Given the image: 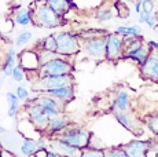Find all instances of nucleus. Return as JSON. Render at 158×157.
I'll return each mask as SVG.
<instances>
[{
	"mask_svg": "<svg viewBox=\"0 0 158 157\" xmlns=\"http://www.w3.org/2000/svg\"><path fill=\"white\" fill-rule=\"evenodd\" d=\"M138 21H139V23H144V25H147L148 28H151V29H154L157 26V23H158V19H157V15L156 14H146V13H140L139 14V18H138Z\"/></svg>",
	"mask_w": 158,
	"mask_h": 157,
	"instance_id": "obj_29",
	"label": "nucleus"
},
{
	"mask_svg": "<svg viewBox=\"0 0 158 157\" xmlns=\"http://www.w3.org/2000/svg\"><path fill=\"white\" fill-rule=\"evenodd\" d=\"M45 2H48V0H45Z\"/></svg>",
	"mask_w": 158,
	"mask_h": 157,
	"instance_id": "obj_42",
	"label": "nucleus"
},
{
	"mask_svg": "<svg viewBox=\"0 0 158 157\" xmlns=\"http://www.w3.org/2000/svg\"><path fill=\"white\" fill-rule=\"evenodd\" d=\"M105 156H110V157H128L125 149L123 146L120 147H113L110 150H105Z\"/></svg>",
	"mask_w": 158,
	"mask_h": 157,
	"instance_id": "obj_35",
	"label": "nucleus"
},
{
	"mask_svg": "<svg viewBox=\"0 0 158 157\" xmlns=\"http://www.w3.org/2000/svg\"><path fill=\"white\" fill-rule=\"evenodd\" d=\"M70 84H74L73 73L47 76V77H36L32 81V90L35 92H47L50 90L60 88V87L70 86Z\"/></svg>",
	"mask_w": 158,
	"mask_h": 157,
	"instance_id": "obj_5",
	"label": "nucleus"
},
{
	"mask_svg": "<svg viewBox=\"0 0 158 157\" xmlns=\"http://www.w3.org/2000/svg\"><path fill=\"white\" fill-rule=\"evenodd\" d=\"M68 58L69 57L59 55L56 58L40 65L39 70L36 72V77H47V76H58V74L73 73L74 68H73V63Z\"/></svg>",
	"mask_w": 158,
	"mask_h": 157,
	"instance_id": "obj_4",
	"label": "nucleus"
},
{
	"mask_svg": "<svg viewBox=\"0 0 158 157\" xmlns=\"http://www.w3.org/2000/svg\"><path fill=\"white\" fill-rule=\"evenodd\" d=\"M26 74H28V72L23 69V66L21 65V63H17L13 70V80L17 81V83H22V81L26 80Z\"/></svg>",
	"mask_w": 158,
	"mask_h": 157,
	"instance_id": "obj_30",
	"label": "nucleus"
},
{
	"mask_svg": "<svg viewBox=\"0 0 158 157\" xmlns=\"http://www.w3.org/2000/svg\"><path fill=\"white\" fill-rule=\"evenodd\" d=\"M23 112H25L26 117L30 120V123H32L39 131L44 134L45 129H47L48 123H50V117L41 110V108L39 106L32 98L25 102V105H23Z\"/></svg>",
	"mask_w": 158,
	"mask_h": 157,
	"instance_id": "obj_7",
	"label": "nucleus"
},
{
	"mask_svg": "<svg viewBox=\"0 0 158 157\" xmlns=\"http://www.w3.org/2000/svg\"><path fill=\"white\" fill-rule=\"evenodd\" d=\"M81 156H88V157H91V156H96V157H103L105 156V149H99V147H91V146H87V147H84L83 150H81Z\"/></svg>",
	"mask_w": 158,
	"mask_h": 157,
	"instance_id": "obj_33",
	"label": "nucleus"
},
{
	"mask_svg": "<svg viewBox=\"0 0 158 157\" xmlns=\"http://www.w3.org/2000/svg\"><path fill=\"white\" fill-rule=\"evenodd\" d=\"M17 59H18V54L15 51L14 47H8L6 50V54H4V58L2 61V72H3V76L4 77H11L13 76V70L17 65Z\"/></svg>",
	"mask_w": 158,
	"mask_h": 157,
	"instance_id": "obj_16",
	"label": "nucleus"
},
{
	"mask_svg": "<svg viewBox=\"0 0 158 157\" xmlns=\"http://www.w3.org/2000/svg\"><path fill=\"white\" fill-rule=\"evenodd\" d=\"M47 92L51 96H54L55 99H58V101L63 102V104H69L76 96V87L74 84H70V86H65V87H60V88L50 90Z\"/></svg>",
	"mask_w": 158,
	"mask_h": 157,
	"instance_id": "obj_18",
	"label": "nucleus"
},
{
	"mask_svg": "<svg viewBox=\"0 0 158 157\" xmlns=\"http://www.w3.org/2000/svg\"><path fill=\"white\" fill-rule=\"evenodd\" d=\"M32 40H33V33L29 31H23L15 36L14 46H15V48H18V50H23V48H26V46H28Z\"/></svg>",
	"mask_w": 158,
	"mask_h": 157,
	"instance_id": "obj_26",
	"label": "nucleus"
},
{
	"mask_svg": "<svg viewBox=\"0 0 158 157\" xmlns=\"http://www.w3.org/2000/svg\"><path fill=\"white\" fill-rule=\"evenodd\" d=\"M50 147L52 150L62 156H68V157H74V156H81V149H77V147L69 145L68 142L62 141L59 137H52L50 138Z\"/></svg>",
	"mask_w": 158,
	"mask_h": 157,
	"instance_id": "obj_14",
	"label": "nucleus"
},
{
	"mask_svg": "<svg viewBox=\"0 0 158 157\" xmlns=\"http://www.w3.org/2000/svg\"><path fill=\"white\" fill-rule=\"evenodd\" d=\"M139 69L140 76L144 80L158 83V51H151L143 65L139 66Z\"/></svg>",
	"mask_w": 158,
	"mask_h": 157,
	"instance_id": "obj_10",
	"label": "nucleus"
},
{
	"mask_svg": "<svg viewBox=\"0 0 158 157\" xmlns=\"http://www.w3.org/2000/svg\"><path fill=\"white\" fill-rule=\"evenodd\" d=\"M6 99H7V104H8V110H7V116L10 119H14L17 116V113L19 112V108H21V99L17 96L15 92H11L8 91L6 94Z\"/></svg>",
	"mask_w": 158,
	"mask_h": 157,
	"instance_id": "obj_21",
	"label": "nucleus"
},
{
	"mask_svg": "<svg viewBox=\"0 0 158 157\" xmlns=\"http://www.w3.org/2000/svg\"><path fill=\"white\" fill-rule=\"evenodd\" d=\"M32 99L41 108V110H43L50 119H52V117H55L60 113H65L66 104L58 101L54 96H51L48 92H36V95L33 96Z\"/></svg>",
	"mask_w": 158,
	"mask_h": 157,
	"instance_id": "obj_6",
	"label": "nucleus"
},
{
	"mask_svg": "<svg viewBox=\"0 0 158 157\" xmlns=\"http://www.w3.org/2000/svg\"><path fill=\"white\" fill-rule=\"evenodd\" d=\"M37 150V141L33 139V138H23V143L21 145V155L25 157H30L35 156Z\"/></svg>",
	"mask_w": 158,
	"mask_h": 157,
	"instance_id": "obj_24",
	"label": "nucleus"
},
{
	"mask_svg": "<svg viewBox=\"0 0 158 157\" xmlns=\"http://www.w3.org/2000/svg\"><path fill=\"white\" fill-rule=\"evenodd\" d=\"M151 51H153V50H151L150 46H148V43L146 41V43L140 48H139V50H136L135 53L129 54L125 59H129V61H132L133 63H136L138 66H142L144 63L146 59H147V57L150 55Z\"/></svg>",
	"mask_w": 158,
	"mask_h": 157,
	"instance_id": "obj_20",
	"label": "nucleus"
},
{
	"mask_svg": "<svg viewBox=\"0 0 158 157\" xmlns=\"http://www.w3.org/2000/svg\"><path fill=\"white\" fill-rule=\"evenodd\" d=\"M56 35V53L65 57H74L81 51V39L78 33L70 31H59Z\"/></svg>",
	"mask_w": 158,
	"mask_h": 157,
	"instance_id": "obj_2",
	"label": "nucleus"
},
{
	"mask_svg": "<svg viewBox=\"0 0 158 157\" xmlns=\"http://www.w3.org/2000/svg\"><path fill=\"white\" fill-rule=\"evenodd\" d=\"M36 50H48V51H56V35L51 33V35L45 36L40 39L36 43Z\"/></svg>",
	"mask_w": 158,
	"mask_h": 157,
	"instance_id": "obj_23",
	"label": "nucleus"
},
{
	"mask_svg": "<svg viewBox=\"0 0 158 157\" xmlns=\"http://www.w3.org/2000/svg\"><path fill=\"white\" fill-rule=\"evenodd\" d=\"M0 90H2V81H0Z\"/></svg>",
	"mask_w": 158,
	"mask_h": 157,
	"instance_id": "obj_41",
	"label": "nucleus"
},
{
	"mask_svg": "<svg viewBox=\"0 0 158 157\" xmlns=\"http://www.w3.org/2000/svg\"><path fill=\"white\" fill-rule=\"evenodd\" d=\"M35 26L41 29H55L63 25V17L50 7L45 0H35L32 3Z\"/></svg>",
	"mask_w": 158,
	"mask_h": 157,
	"instance_id": "obj_1",
	"label": "nucleus"
},
{
	"mask_svg": "<svg viewBox=\"0 0 158 157\" xmlns=\"http://www.w3.org/2000/svg\"><path fill=\"white\" fill-rule=\"evenodd\" d=\"M113 116H114V119L117 120L118 124H121V127H124L125 129H128V131H132V132H135V134H136L135 125H133L132 116H131L128 112H114Z\"/></svg>",
	"mask_w": 158,
	"mask_h": 157,
	"instance_id": "obj_22",
	"label": "nucleus"
},
{
	"mask_svg": "<svg viewBox=\"0 0 158 157\" xmlns=\"http://www.w3.org/2000/svg\"><path fill=\"white\" fill-rule=\"evenodd\" d=\"M106 36L81 40V51L91 58L106 59Z\"/></svg>",
	"mask_w": 158,
	"mask_h": 157,
	"instance_id": "obj_8",
	"label": "nucleus"
},
{
	"mask_svg": "<svg viewBox=\"0 0 158 157\" xmlns=\"http://www.w3.org/2000/svg\"><path fill=\"white\" fill-rule=\"evenodd\" d=\"M124 53V36L117 32H109L106 36V61L114 62L123 58Z\"/></svg>",
	"mask_w": 158,
	"mask_h": 157,
	"instance_id": "obj_9",
	"label": "nucleus"
},
{
	"mask_svg": "<svg viewBox=\"0 0 158 157\" xmlns=\"http://www.w3.org/2000/svg\"><path fill=\"white\" fill-rule=\"evenodd\" d=\"M115 32L118 35L124 36V37H128V36H140L142 35V28H140V23L139 25H118L115 28Z\"/></svg>",
	"mask_w": 158,
	"mask_h": 157,
	"instance_id": "obj_25",
	"label": "nucleus"
},
{
	"mask_svg": "<svg viewBox=\"0 0 158 157\" xmlns=\"http://www.w3.org/2000/svg\"><path fill=\"white\" fill-rule=\"evenodd\" d=\"M56 137H59L62 141L68 142L69 145L81 150L84 147L89 146L91 141H92V134L87 128H84L81 125H74V124H69L68 128L63 132H60L59 135H56Z\"/></svg>",
	"mask_w": 158,
	"mask_h": 157,
	"instance_id": "obj_3",
	"label": "nucleus"
},
{
	"mask_svg": "<svg viewBox=\"0 0 158 157\" xmlns=\"http://www.w3.org/2000/svg\"><path fill=\"white\" fill-rule=\"evenodd\" d=\"M78 36H80L81 40L84 39H91V37H99V36H106L107 35V31L106 29H101V28H87L84 31L77 32Z\"/></svg>",
	"mask_w": 158,
	"mask_h": 157,
	"instance_id": "obj_27",
	"label": "nucleus"
},
{
	"mask_svg": "<svg viewBox=\"0 0 158 157\" xmlns=\"http://www.w3.org/2000/svg\"><path fill=\"white\" fill-rule=\"evenodd\" d=\"M13 22L17 26H29L35 25L33 18V8L30 7H17V11L13 13Z\"/></svg>",
	"mask_w": 158,
	"mask_h": 157,
	"instance_id": "obj_15",
	"label": "nucleus"
},
{
	"mask_svg": "<svg viewBox=\"0 0 158 157\" xmlns=\"http://www.w3.org/2000/svg\"><path fill=\"white\" fill-rule=\"evenodd\" d=\"M39 51V59H40V65L51 61V59L59 57L60 54L56 53V51H48V50H37Z\"/></svg>",
	"mask_w": 158,
	"mask_h": 157,
	"instance_id": "obj_32",
	"label": "nucleus"
},
{
	"mask_svg": "<svg viewBox=\"0 0 158 157\" xmlns=\"http://www.w3.org/2000/svg\"><path fill=\"white\" fill-rule=\"evenodd\" d=\"M123 147L125 149L128 157H143L147 156L148 152L153 149V142L143 139H132L124 145Z\"/></svg>",
	"mask_w": 158,
	"mask_h": 157,
	"instance_id": "obj_12",
	"label": "nucleus"
},
{
	"mask_svg": "<svg viewBox=\"0 0 158 157\" xmlns=\"http://www.w3.org/2000/svg\"><path fill=\"white\" fill-rule=\"evenodd\" d=\"M47 3L60 17H65L70 10H77V6L73 0H48Z\"/></svg>",
	"mask_w": 158,
	"mask_h": 157,
	"instance_id": "obj_19",
	"label": "nucleus"
},
{
	"mask_svg": "<svg viewBox=\"0 0 158 157\" xmlns=\"http://www.w3.org/2000/svg\"><path fill=\"white\" fill-rule=\"evenodd\" d=\"M69 124H70L69 117L66 116L65 113H60V114H58V116L52 117V119H50V123H48L47 129H45L44 134L50 138L56 137V135H59L60 132L65 131V129L69 127Z\"/></svg>",
	"mask_w": 158,
	"mask_h": 157,
	"instance_id": "obj_13",
	"label": "nucleus"
},
{
	"mask_svg": "<svg viewBox=\"0 0 158 157\" xmlns=\"http://www.w3.org/2000/svg\"><path fill=\"white\" fill-rule=\"evenodd\" d=\"M18 59H19V63L23 66L28 73H36L40 68V59H39V51L36 48H32V50H21V53L18 54Z\"/></svg>",
	"mask_w": 158,
	"mask_h": 157,
	"instance_id": "obj_11",
	"label": "nucleus"
},
{
	"mask_svg": "<svg viewBox=\"0 0 158 157\" xmlns=\"http://www.w3.org/2000/svg\"><path fill=\"white\" fill-rule=\"evenodd\" d=\"M146 125L147 128L153 132L156 137H158V113H153L150 116H147L146 119Z\"/></svg>",
	"mask_w": 158,
	"mask_h": 157,
	"instance_id": "obj_31",
	"label": "nucleus"
},
{
	"mask_svg": "<svg viewBox=\"0 0 158 157\" xmlns=\"http://www.w3.org/2000/svg\"><path fill=\"white\" fill-rule=\"evenodd\" d=\"M135 13L138 14V15L142 13V0H138V2L135 3Z\"/></svg>",
	"mask_w": 158,
	"mask_h": 157,
	"instance_id": "obj_38",
	"label": "nucleus"
},
{
	"mask_svg": "<svg viewBox=\"0 0 158 157\" xmlns=\"http://www.w3.org/2000/svg\"><path fill=\"white\" fill-rule=\"evenodd\" d=\"M3 152H4V147H3L2 142H0V157H2V156H3Z\"/></svg>",
	"mask_w": 158,
	"mask_h": 157,
	"instance_id": "obj_39",
	"label": "nucleus"
},
{
	"mask_svg": "<svg viewBox=\"0 0 158 157\" xmlns=\"http://www.w3.org/2000/svg\"><path fill=\"white\" fill-rule=\"evenodd\" d=\"M131 108V94L127 90H120L115 94L113 102H111L110 112H128Z\"/></svg>",
	"mask_w": 158,
	"mask_h": 157,
	"instance_id": "obj_17",
	"label": "nucleus"
},
{
	"mask_svg": "<svg viewBox=\"0 0 158 157\" xmlns=\"http://www.w3.org/2000/svg\"><path fill=\"white\" fill-rule=\"evenodd\" d=\"M156 11V2L154 0H142V13L153 14Z\"/></svg>",
	"mask_w": 158,
	"mask_h": 157,
	"instance_id": "obj_36",
	"label": "nucleus"
},
{
	"mask_svg": "<svg viewBox=\"0 0 158 157\" xmlns=\"http://www.w3.org/2000/svg\"><path fill=\"white\" fill-rule=\"evenodd\" d=\"M15 94H17V96L21 99V102H26L30 99V92L29 90L26 88V87L23 86H18L17 90H15Z\"/></svg>",
	"mask_w": 158,
	"mask_h": 157,
	"instance_id": "obj_34",
	"label": "nucleus"
},
{
	"mask_svg": "<svg viewBox=\"0 0 158 157\" xmlns=\"http://www.w3.org/2000/svg\"><path fill=\"white\" fill-rule=\"evenodd\" d=\"M147 43H148V46H150V48L153 51H158V41H156V40H148Z\"/></svg>",
	"mask_w": 158,
	"mask_h": 157,
	"instance_id": "obj_37",
	"label": "nucleus"
},
{
	"mask_svg": "<svg viewBox=\"0 0 158 157\" xmlns=\"http://www.w3.org/2000/svg\"><path fill=\"white\" fill-rule=\"evenodd\" d=\"M95 18L98 22H110L114 18V13L110 7H102L96 11Z\"/></svg>",
	"mask_w": 158,
	"mask_h": 157,
	"instance_id": "obj_28",
	"label": "nucleus"
},
{
	"mask_svg": "<svg viewBox=\"0 0 158 157\" xmlns=\"http://www.w3.org/2000/svg\"><path fill=\"white\" fill-rule=\"evenodd\" d=\"M3 132H6V129H4V128H3V127H2V125H0V134H3Z\"/></svg>",
	"mask_w": 158,
	"mask_h": 157,
	"instance_id": "obj_40",
	"label": "nucleus"
}]
</instances>
